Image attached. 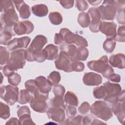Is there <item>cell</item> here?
Wrapping results in <instances>:
<instances>
[{"mask_svg": "<svg viewBox=\"0 0 125 125\" xmlns=\"http://www.w3.org/2000/svg\"><path fill=\"white\" fill-rule=\"evenodd\" d=\"M111 110L115 115L116 116L120 123L124 124L125 122V102H118L114 105L111 107Z\"/></svg>", "mask_w": 125, "mask_h": 125, "instance_id": "obj_21", "label": "cell"}, {"mask_svg": "<svg viewBox=\"0 0 125 125\" xmlns=\"http://www.w3.org/2000/svg\"><path fill=\"white\" fill-rule=\"evenodd\" d=\"M125 55L123 53H117L111 55L109 57L108 62L110 64L119 69H124L125 67Z\"/></svg>", "mask_w": 125, "mask_h": 125, "instance_id": "obj_18", "label": "cell"}, {"mask_svg": "<svg viewBox=\"0 0 125 125\" xmlns=\"http://www.w3.org/2000/svg\"><path fill=\"white\" fill-rule=\"evenodd\" d=\"M64 101L65 104L68 105L77 106L79 104V100L77 96L72 91H67L65 94Z\"/></svg>", "mask_w": 125, "mask_h": 125, "instance_id": "obj_28", "label": "cell"}, {"mask_svg": "<svg viewBox=\"0 0 125 125\" xmlns=\"http://www.w3.org/2000/svg\"><path fill=\"white\" fill-rule=\"evenodd\" d=\"M15 35L13 27H0V44L7 45L11 41L12 37Z\"/></svg>", "mask_w": 125, "mask_h": 125, "instance_id": "obj_16", "label": "cell"}, {"mask_svg": "<svg viewBox=\"0 0 125 125\" xmlns=\"http://www.w3.org/2000/svg\"><path fill=\"white\" fill-rule=\"evenodd\" d=\"M87 13L90 18V22L89 25L90 30L93 33L99 32V26L101 22V18L98 7H91Z\"/></svg>", "mask_w": 125, "mask_h": 125, "instance_id": "obj_8", "label": "cell"}, {"mask_svg": "<svg viewBox=\"0 0 125 125\" xmlns=\"http://www.w3.org/2000/svg\"><path fill=\"white\" fill-rule=\"evenodd\" d=\"M60 49L61 51L63 52L66 54L72 62H73L74 58L77 49L76 45L73 44L67 43L66 42L62 43L60 46Z\"/></svg>", "mask_w": 125, "mask_h": 125, "instance_id": "obj_22", "label": "cell"}, {"mask_svg": "<svg viewBox=\"0 0 125 125\" xmlns=\"http://www.w3.org/2000/svg\"><path fill=\"white\" fill-rule=\"evenodd\" d=\"M106 124L105 123L101 122L100 120L94 118L92 120L91 125H99V124Z\"/></svg>", "mask_w": 125, "mask_h": 125, "instance_id": "obj_55", "label": "cell"}, {"mask_svg": "<svg viewBox=\"0 0 125 125\" xmlns=\"http://www.w3.org/2000/svg\"><path fill=\"white\" fill-rule=\"evenodd\" d=\"M102 20L112 21L117 13L115 0H104L98 7Z\"/></svg>", "mask_w": 125, "mask_h": 125, "instance_id": "obj_4", "label": "cell"}, {"mask_svg": "<svg viewBox=\"0 0 125 125\" xmlns=\"http://www.w3.org/2000/svg\"><path fill=\"white\" fill-rule=\"evenodd\" d=\"M47 42V40L45 36L38 35L34 38L27 49L31 51L41 50Z\"/></svg>", "mask_w": 125, "mask_h": 125, "instance_id": "obj_20", "label": "cell"}, {"mask_svg": "<svg viewBox=\"0 0 125 125\" xmlns=\"http://www.w3.org/2000/svg\"><path fill=\"white\" fill-rule=\"evenodd\" d=\"M103 86L104 88L106 96H108L118 97L122 90V87L119 84L112 83L109 81L104 83Z\"/></svg>", "mask_w": 125, "mask_h": 125, "instance_id": "obj_15", "label": "cell"}, {"mask_svg": "<svg viewBox=\"0 0 125 125\" xmlns=\"http://www.w3.org/2000/svg\"><path fill=\"white\" fill-rule=\"evenodd\" d=\"M65 89L64 87L61 84H58L53 86V92L55 96L63 97L65 93Z\"/></svg>", "mask_w": 125, "mask_h": 125, "instance_id": "obj_42", "label": "cell"}, {"mask_svg": "<svg viewBox=\"0 0 125 125\" xmlns=\"http://www.w3.org/2000/svg\"><path fill=\"white\" fill-rule=\"evenodd\" d=\"M47 79L52 86L57 85L61 80L60 74L58 71H53L50 73Z\"/></svg>", "mask_w": 125, "mask_h": 125, "instance_id": "obj_34", "label": "cell"}, {"mask_svg": "<svg viewBox=\"0 0 125 125\" xmlns=\"http://www.w3.org/2000/svg\"><path fill=\"white\" fill-rule=\"evenodd\" d=\"M31 10L34 15L39 17H45L48 12L47 6L44 4L35 5L32 7Z\"/></svg>", "mask_w": 125, "mask_h": 125, "instance_id": "obj_24", "label": "cell"}, {"mask_svg": "<svg viewBox=\"0 0 125 125\" xmlns=\"http://www.w3.org/2000/svg\"><path fill=\"white\" fill-rule=\"evenodd\" d=\"M0 104V117L1 119L6 120L10 117V108L8 105L1 102Z\"/></svg>", "mask_w": 125, "mask_h": 125, "instance_id": "obj_36", "label": "cell"}, {"mask_svg": "<svg viewBox=\"0 0 125 125\" xmlns=\"http://www.w3.org/2000/svg\"><path fill=\"white\" fill-rule=\"evenodd\" d=\"M87 1L88 2L92 5H97L99 4L102 2L101 0H95V1L88 0Z\"/></svg>", "mask_w": 125, "mask_h": 125, "instance_id": "obj_56", "label": "cell"}, {"mask_svg": "<svg viewBox=\"0 0 125 125\" xmlns=\"http://www.w3.org/2000/svg\"><path fill=\"white\" fill-rule=\"evenodd\" d=\"M90 108L91 106L89 103L87 102H84L78 107V111L81 114L84 115L90 110Z\"/></svg>", "mask_w": 125, "mask_h": 125, "instance_id": "obj_46", "label": "cell"}, {"mask_svg": "<svg viewBox=\"0 0 125 125\" xmlns=\"http://www.w3.org/2000/svg\"><path fill=\"white\" fill-rule=\"evenodd\" d=\"M2 72L4 75L6 77H8L12 73L15 72V71L13 70L7 64L5 65L2 69Z\"/></svg>", "mask_w": 125, "mask_h": 125, "instance_id": "obj_50", "label": "cell"}, {"mask_svg": "<svg viewBox=\"0 0 125 125\" xmlns=\"http://www.w3.org/2000/svg\"><path fill=\"white\" fill-rule=\"evenodd\" d=\"M77 21L82 27L86 28L89 26L90 22V16L88 13L81 12L78 16Z\"/></svg>", "mask_w": 125, "mask_h": 125, "instance_id": "obj_29", "label": "cell"}, {"mask_svg": "<svg viewBox=\"0 0 125 125\" xmlns=\"http://www.w3.org/2000/svg\"><path fill=\"white\" fill-rule=\"evenodd\" d=\"M63 39V41L67 43L72 44V43H76L78 34H74V33L72 32L70 30L66 28H63L60 29V32Z\"/></svg>", "mask_w": 125, "mask_h": 125, "instance_id": "obj_23", "label": "cell"}, {"mask_svg": "<svg viewBox=\"0 0 125 125\" xmlns=\"http://www.w3.org/2000/svg\"><path fill=\"white\" fill-rule=\"evenodd\" d=\"M75 6L78 10L83 12L87 9L88 8V4L86 0H78L76 1Z\"/></svg>", "mask_w": 125, "mask_h": 125, "instance_id": "obj_45", "label": "cell"}, {"mask_svg": "<svg viewBox=\"0 0 125 125\" xmlns=\"http://www.w3.org/2000/svg\"><path fill=\"white\" fill-rule=\"evenodd\" d=\"M93 94L96 99H104L106 96V93L104 86L102 85L94 88L93 90Z\"/></svg>", "mask_w": 125, "mask_h": 125, "instance_id": "obj_38", "label": "cell"}, {"mask_svg": "<svg viewBox=\"0 0 125 125\" xmlns=\"http://www.w3.org/2000/svg\"><path fill=\"white\" fill-rule=\"evenodd\" d=\"M90 112L96 117L104 121H107L113 116L111 107L102 101H97L94 103L91 106Z\"/></svg>", "mask_w": 125, "mask_h": 125, "instance_id": "obj_1", "label": "cell"}, {"mask_svg": "<svg viewBox=\"0 0 125 125\" xmlns=\"http://www.w3.org/2000/svg\"><path fill=\"white\" fill-rule=\"evenodd\" d=\"M35 82L38 88L43 93H48L51 91L52 85L47 79L43 76H40L35 79Z\"/></svg>", "mask_w": 125, "mask_h": 125, "instance_id": "obj_19", "label": "cell"}, {"mask_svg": "<svg viewBox=\"0 0 125 125\" xmlns=\"http://www.w3.org/2000/svg\"><path fill=\"white\" fill-rule=\"evenodd\" d=\"M10 58L9 52L6 47L0 46V65H3L7 63Z\"/></svg>", "mask_w": 125, "mask_h": 125, "instance_id": "obj_33", "label": "cell"}, {"mask_svg": "<svg viewBox=\"0 0 125 125\" xmlns=\"http://www.w3.org/2000/svg\"><path fill=\"white\" fill-rule=\"evenodd\" d=\"M19 17L15 8L4 12L0 16V27H13L18 22Z\"/></svg>", "mask_w": 125, "mask_h": 125, "instance_id": "obj_5", "label": "cell"}, {"mask_svg": "<svg viewBox=\"0 0 125 125\" xmlns=\"http://www.w3.org/2000/svg\"><path fill=\"white\" fill-rule=\"evenodd\" d=\"M83 118V117L82 116L78 115L71 118H69L65 121H64L65 122L64 124L69 125H82Z\"/></svg>", "mask_w": 125, "mask_h": 125, "instance_id": "obj_41", "label": "cell"}, {"mask_svg": "<svg viewBox=\"0 0 125 125\" xmlns=\"http://www.w3.org/2000/svg\"><path fill=\"white\" fill-rule=\"evenodd\" d=\"M116 44V41L114 39L107 38L103 43V48L106 52L111 53L114 50Z\"/></svg>", "mask_w": 125, "mask_h": 125, "instance_id": "obj_31", "label": "cell"}, {"mask_svg": "<svg viewBox=\"0 0 125 125\" xmlns=\"http://www.w3.org/2000/svg\"><path fill=\"white\" fill-rule=\"evenodd\" d=\"M108 80L112 82L119 83L121 81V76L120 75L114 73L111 75Z\"/></svg>", "mask_w": 125, "mask_h": 125, "instance_id": "obj_52", "label": "cell"}, {"mask_svg": "<svg viewBox=\"0 0 125 125\" xmlns=\"http://www.w3.org/2000/svg\"><path fill=\"white\" fill-rule=\"evenodd\" d=\"M45 101L42 99L32 98L30 102V105L34 111L44 113L46 111L48 108V104Z\"/></svg>", "mask_w": 125, "mask_h": 125, "instance_id": "obj_17", "label": "cell"}, {"mask_svg": "<svg viewBox=\"0 0 125 125\" xmlns=\"http://www.w3.org/2000/svg\"><path fill=\"white\" fill-rule=\"evenodd\" d=\"M34 25L28 20L18 21L14 26L13 30L16 35H22L29 34L34 30Z\"/></svg>", "mask_w": 125, "mask_h": 125, "instance_id": "obj_9", "label": "cell"}, {"mask_svg": "<svg viewBox=\"0 0 125 125\" xmlns=\"http://www.w3.org/2000/svg\"><path fill=\"white\" fill-rule=\"evenodd\" d=\"M92 117L87 115L83 117V125H91L92 121Z\"/></svg>", "mask_w": 125, "mask_h": 125, "instance_id": "obj_53", "label": "cell"}, {"mask_svg": "<svg viewBox=\"0 0 125 125\" xmlns=\"http://www.w3.org/2000/svg\"><path fill=\"white\" fill-rule=\"evenodd\" d=\"M17 10L19 11L20 17L22 19H27L31 15L30 8L23 0H14Z\"/></svg>", "mask_w": 125, "mask_h": 125, "instance_id": "obj_14", "label": "cell"}, {"mask_svg": "<svg viewBox=\"0 0 125 125\" xmlns=\"http://www.w3.org/2000/svg\"><path fill=\"white\" fill-rule=\"evenodd\" d=\"M59 2L64 8L70 9L73 6L74 1L73 0H60Z\"/></svg>", "mask_w": 125, "mask_h": 125, "instance_id": "obj_48", "label": "cell"}, {"mask_svg": "<svg viewBox=\"0 0 125 125\" xmlns=\"http://www.w3.org/2000/svg\"><path fill=\"white\" fill-rule=\"evenodd\" d=\"M71 68L72 71L82 72L84 69V64L80 61L73 62L71 63Z\"/></svg>", "mask_w": 125, "mask_h": 125, "instance_id": "obj_44", "label": "cell"}, {"mask_svg": "<svg viewBox=\"0 0 125 125\" xmlns=\"http://www.w3.org/2000/svg\"><path fill=\"white\" fill-rule=\"evenodd\" d=\"M7 80L10 84L17 86L21 82V76L18 73L14 72L7 77Z\"/></svg>", "mask_w": 125, "mask_h": 125, "instance_id": "obj_37", "label": "cell"}, {"mask_svg": "<svg viewBox=\"0 0 125 125\" xmlns=\"http://www.w3.org/2000/svg\"><path fill=\"white\" fill-rule=\"evenodd\" d=\"M6 125H19V120L17 118L12 117L5 124Z\"/></svg>", "mask_w": 125, "mask_h": 125, "instance_id": "obj_54", "label": "cell"}, {"mask_svg": "<svg viewBox=\"0 0 125 125\" xmlns=\"http://www.w3.org/2000/svg\"><path fill=\"white\" fill-rule=\"evenodd\" d=\"M33 98L32 95L26 89H21L18 96V102L21 104H24L30 102Z\"/></svg>", "mask_w": 125, "mask_h": 125, "instance_id": "obj_27", "label": "cell"}, {"mask_svg": "<svg viewBox=\"0 0 125 125\" xmlns=\"http://www.w3.org/2000/svg\"><path fill=\"white\" fill-rule=\"evenodd\" d=\"M31 39L28 36H24L20 38H14L7 45L8 50L12 51L21 48H26L27 47Z\"/></svg>", "mask_w": 125, "mask_h": 125, "instance_id": "obj_11", "label": "cell"}, {"mask_svg": "<svg viewBox=\"0 0 125 125\" xmlns=\"http://www.w3.org/2000/svg\"><path fill=\"white\" fill-rule=\"evenodd\" d=\"M13 1L10 0H2L0 2V12L1 13H3L7 10L14 8V5L13 4Z\"/></svg>", "mask_w": 125, "mask_h": 125, "instance_id": "obj_43", "label": "cell"}, {"mask_svg": "<svg viewBox=\"0 0 125 125\" xmlns=\"http://www.w3.org/2000/svg\"><path fill=\"white\" fill-rule=\"evenodd\" d=\"M19 88L12 85L0 86V97L9 105H13L18 102Z\"/></svg>", "mask_w": 125, "mask_h": 125, "instance_id": "obj_3", "label": "cell"}, {"mask_svg": "<svg viewBox=\"0 0 125 125\" xmlns=\"http://www.w3.org/2000/svg\"><path fill=\"white\" fill-rule=\"evenodd\" d=\"M31 112L23 114L20 116L19 119V125H35L31 118Z\"/></svg>", "mask_w": 125, "mask_h": 125, "instance_id": "obj_35", "label": "cell"}, {"mask_svg": "<svg viewBox=\"0 0 125 125\" xmlns=\"http://www.w3.org/2000/svg\"><path fill=\"white\" fill-rule=\"evenodd\" d=\"M89 54L88 49L84 47H78L76 52L73 62L75 61H85Z\"/></svg>", "mask_w": 125, "mask_h": 125, "instance_id": "obj_26", "label": "cell"}, {"mask_svg": "<svg viewBox=\"0 0 125 125\" xmlns=\"http://www.w3.org/2000/svg\"><path fill=\"white\" fill-rule=\"evenodd\" d=\"M102 77L100 74L93 72L84 73L83 78L84 84L88 86L99 85L102 83Z\"/></svg>", "mask_w": 125, "mask_h": 125, "instance_id": "obj_13", "label": "cell"}, {"mask_svg": "<svg viewBox=\"0 0 125 125\" xmlns=\"http://www.w3.org/2000/svg\"><path fill=\"white\" fill-rule=\"evenodd\" d=\"M47 53V60L53 61L58 56L59 48L53 44H48L44 48Z\"/></svg>", "mask_w": 125, "mask_h": 125, "instance_id": "obj_25", "label": "cell"}, {"mask_svg": "<svg viewBox=\"0 0 125 125\" xmlns=\"http://www.w3.org/2000/svg\"><path fill=\"white\" fill-rule=\"evenodd\" d=\"M48 17L50 22L54 25H59L62 21V17L58 12H50Z\"/></svg>", "mask_w": 125, "mask_h": 125, "instance_id": "obj_32", "label": "cell"}, {"mask_svg": "<svg viewBox=\"0 0 125 125\" xmlns=\"http://www.w3.org/2000/svg\"><path fill=\"white\" fill-rule=\"evenodd\" d=\"M26 49H19L11 51L7 65L14 71L22 69L25 64Z\"/></svg>", "mask_w": 125, "mask_h": 125, "instance_id": "obj_2", "label": "cell"}, {"mask_svg": "<svg viewBox=\"0 0 125 125\" xmlns=\"http://www.w3.org/2000/svg\"><path fill=\"white\" fill-rule=\"evenodd\" d=\"M50 107L62 108L64 109L66 108V105L64 104V101L63 99V97H56L51 99L49 102Z\"/></svg>", "mask_w": 125, "mask_h": 125, "instance_id": "obj_30", "label": "cell"}, {"mask_svg": "<svg viewBox=\"0 0 125 125\" xmlns=\"http://www.w3.org/2000/svg\"><path fill=\"white\" fill-rule=\"evenodd\" d=\"M63 39L60 33H56L54 36V43L56 44H60L63 42Z\"/></svg>", "mask_w": 125, "mask_h": 125, "instance_id": "obj_51", "label": "cell"}, {"mask_svg": "<svg viewBox=\"0 0 125 125\" xmlns=\"http://www.w3.org/2000/svg\"><path fill=\"white\" fill-rule=\"evenodd\" d=\"M46 114L49 119L59 124L63 123L64 121L65 114L64 109L62 108L50 107Z\"/></svg>", "mask_w": 125, "mask_h": 125, "instance_id": "obj_12", "label": "cell"}, {"mask_svg": "<svg viewBox=\"0 0 125 125\" xmlns=\"http://www.w3.org/2000/svg\"><path fill=\"white\" fill-rule=\"evenodd\" d=\"M116 19L117 21L119 24L123 25L125 24V10L118 12Z\"/></svg>", "mask_w": 125, "mask_h": 125, "instance_id": "obj_49", "label": "cell"}, {"mask_svg": "<svg viewBox=\"0 0 125 125\" xmlns=\"http://www.w3.org/2000/svg\"><path fill=\"white\" fill-rule=\"evenodd\" d=\"M88 67L94 71L103 74L110 66L107 56L104 55L98 60H92L87 62Z\"/></svg>", "mask_w": 125, "mask_h": 125, "instance_id": "obj_6", "label": "cell"}, {"mask_svg": "<svg viewBox=\"0 0 125 125\" xmlns=\"http://www.w3.org/2000/svg\"><path fill=\"white\" fill-rule=\"evenodd\" d=\"M66 113L68 117L71 118L74 117L76 115L77 111V109L74 106L67 105L66 107Z\"/></svg>", "mask_w": 125, "mask_h": 125, "instance_id": "obj_47", "label": "cell"}, {"mask_svg": "<svg viewBox=\"0 0 125 125\" xmlns=\"http://www.w3.org/2000/svg\"><path fill=\"white\" fill-rule=\"evenodd\" d=\"M115 41L125 42V25H120L118 28L116 36L114 39Z\"/></svg>", "mask_w": 125, "mask_h": 125, "instance_id": "obj_39", "label": "cell"}, {"mask_svg": "<svg viewBox=\"0 0 125 125\" xmlns=\"http://www.w3.org/2000/svg\"><path fill=\"white\" fill-rule=\"evenodd\" d=\"M71 63L72 62L66 53L62 51L60 52L55 61L56 67L58 69L63 70L65 72H72Z\"/></svg>", "mask_w": 125, "mask_h": 125, "instance_id": "obj_7", "label": "cell"}, {"mask_svg": "<svg viewBox=\"0 0 125 125\" xmlns=\"http://www.w3.org/2000/svg\"><path fill=\"white\" fill-rule=\"evenodd\" d=\"M24 85L26 89L27 90L32 96L35 91L38 89L35 80H29L26 81Z\"/></svg>", "mask_w": 125, "mask_h": 125, "instance_id": "obj_40", "label": "cell"}, {"mask_svg": "<svg viewBox=\"0 0 125 125\" xmlns=\"http://www.w3.org/2000/svg\"><path fill=\"white\" fill-rule=\"evenodd\" d=\"M117 25L114 22L101 21L99 26V31L104 34L107 38L114 40L116 34Z\"/></svg>", "mask_w": 125, "mask_h": 125, "instance_id": "obj_10", "label": "cell"}]
</instances>
